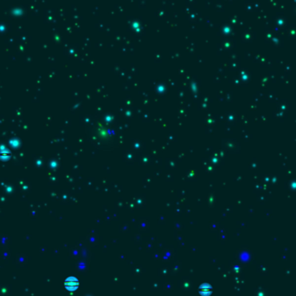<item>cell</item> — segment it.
Segmentation results:
<instances>
[{"mask_svg":"<svg viewBox=\"0 0 296 296\" xmlns=\"http://www.w3.org/2000/svg\"><path fill=\"white\" fill-rule=\"evenodd\" d=\"M199 292H200V294H201L202 295L207 296L211 294V287H210L209 285H207V284H204V285H202V286L200 287V288H199Z\"/></svg>","mask_w":296,"mask_h":296,"instance_id":"7a4b0ae2","label":"cell"},{"mask_svg":"<svg viewBox=\"0 0 296 296\" xmlns=\"http://www.w3.org/2000/svg\"><path fill=\"white\" fill-rule=\"evenodd\" d=\"M64 287L68 291H75L79 287V282L75 277H69L64 282Z\"/></svg>","mask_w":296,"mask_h":296,"instance_id":"6da1fadb","label":"cell"}]
</instances>
